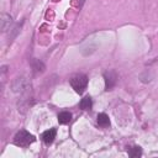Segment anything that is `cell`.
<instances>
[{
    "label": "cell",
    "mask_w": 158,
    "mask_h": 158,
    "mask_svg": "<svg viewBox=\"0 0 158 158\" xmlns=\"http://www.w3.org/2000/svg\"><path fill=\"white\" fill-rule=\"evenodd\" d=\"M33 69L37 70V72H42L44 69V65L38 60H33Z\"/></svg>",
    "instance_id": "obj_11"
},
{
    "label": "cell",
    "mask_w": 158,
    "mask_h": 158,
    "mask_svg": "<svg viewBox=\"0 0 158 158\" xmlns=\"http://www.w3.org/2000/svg\"><path fill=\"white\" fill-rule=\"evenodd\" d=\"M11 22H12V19H11L10 15H7V14L1 15V30H2V32H5L10 27Z\"/></svg>",
    "instance_id": "obj_6"
},
{
    "label": "cell",
    "mask_w": 158,
    "mask_h": 158,
    "mask_svg": "<svg viewBox=\"0 0 158 158\" xmlns=\"http://www.w3.org/2000/svg\"><path fill=\"white\" fill-rule=\"evenodd\" d=\"M70 85H72V88L78 94H81L85 90L86 85H88V78H86V75H84V74H77V75H74L70 79Z\"/></svg>",
    "instance_id": "obj_2"
},
{
    "label": "cell",
    "mask_w": 158,
    "mask_h": 158,
    "mask_svg": "<svg viewBox=\"0 0 158 158\" xmlns=\"http://www.w3.org/2000/svg\"><path fill=\"white\" fill-rule=\"evenodd\" d=\"M28 89H31V83L28 81V79H26L23 77L16 78L15 81L12 83V90L15 93H25Z\"/></svg>",
    "instance_id": "obj_3"
},
{
    "label": "cell",
    "mask_w": 158,
    "mask_h": 158,
    "mask_svg": "<svg viewBox=\"0 0 158 158\" xmlns=\"http://www.w3.org/2000/svg\"><path fill=\"white\" fill-rule=\"evenodd\" d=\"M70 120H72V114H70V112H68V111L59 112V115H58V121H59L60 123H68Z\"/></svg>",
    "instance_id": "obj_9"
},
{
    "label": "cell",
    "mask_w": 158,
    "mask_h": 158,
    "mask_svg": "<svg viewBox=\"0 0 158 158\" xmlns=\"http://www.w3.org/2000/svg\"><path fill=\"white\" fill-rule=\"evenodd\" d=\"M127 152H128V156L132 157V158H137V157H139V156L142 154V149H141V147H138V146H133V147L128 148Z\"/></svg>",
    "instance_id": "obj_10"
},
{
    "label": "cell",
    "mask_w": 158,
    "mask_h": 158,
    "mask_svg": "<svg viewBox=\"0 0 158 158\" xmlns=\"http://www.w3.org/2000/svg\"><path fill=\"white\" fill-rule=\"evenodd\" d=\"M104 78H105V88L106 90H111L116 81H117V75L114 70H109V72H105L104 73Z\"/></svg>",
    "instance_id": "obj_4"
},
{
    "label": "cell",
    "mask_w": 158,
    "mask_h": 158,
    "mask_svg": "<svg viewBox=\"0 0 158 158\" xmlns=\"http://www.w3.org/2000/svg\"><path fill=\"white\" fill-rule=\"evenodd\" d=\"M98 123L99 126L101 127H107L110 125V120H109V116L106 114H99L98 115Z\"/></svg>",
    "instance_id": "obj_8"
},
{
    "label": "cell",
    "mask_w": 158,
    "mask_h": 158,
    "mask_svg": "<svg viewBox=\"0 0 158 158\" xmlns=\"http://www.w3.org/2000/svg\"><path fill=\"white\" fill-rule=\"evenodd\" d=\"M79 106H80L81 110H90L91 106H93L91 98H90V96H85V98H83L81 101H80V104H79Z\"/></svg>",
    "instance_id": "obj_7"
},
{
    "label": "cell",
    "mask_w": 158,
    "mask_h": 158,
    "mask_svg": "<svg viewBox=\"0 0 158 158\" xmlns=\"http://www.w3.org/2000/svg\"><path fill=\"white\" fill-rule=\"evenodd\" d=\"M56 133H57L56 128H51V130L44 131V132L42 133V139H43V142H44L46 144H51V143L54 141V138H56Z\"/></svg>",
    "instance_id": "obj_5"
},
{
    "label": "cell",
    "mask_w": 158,
    "mask_h": 158,
    "mask_svg": "<svg viewBox=\"0 0 158 158\" xmlns=\"http://www.w3.org/2000/svg\"><path fill=\"white\" fill-rule=\"evenodd\" d=\"M33 142H35V136L25 130H20L14 137V143L20 147H27Z\"/></svg>",
    "instance_id": "obj_1"
}]
</instances>
